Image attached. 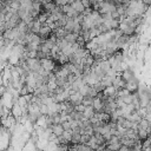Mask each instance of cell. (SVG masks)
<instances>
[{"mask_svg": "<svg viewBox=\"0 0 151 151\" xmlns=\"http://www.w3.org/2000/svg\"><path fill=\"white\" fill-rule=\"evenodd\" d=\"M146 4H151V0H144Z\"/></svg>", "mask_w": 151, "mask_h": 151, "instance_id": "2", "label": "cell"}, {"mask_svg": "<svg viewBox=\"0 0 151 151\" xmlns=\"http://www.w3.org/2000/svg\"><path fill=\"white\" fill-rule=\"evenodd\" d=\"M52 131H53V134H55V136L60 137V136L64 133L65 129H64L63 124H58V125H54V126L52 127Z\"/></svg>", "mask_w": 151, "mask_h": 151, "instance_id": "1", "label": "cell"}]
</instances>
